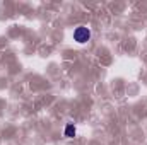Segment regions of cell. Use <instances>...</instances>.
<instances>
[{
  "label": "cell",
  "mask_w": 147,
  "mask_h": 145,
  "mask_svg": "<svg viewBox=\"0 0 147 145\" xmlns=\"http://www.w3.org/2000/svg\"><path fill=\"white\" fill-rule=\"evenodd\" d=\"M89 39H91V31H89V28H86V26L75 28V31H74V41H77L79 44H84V43H87Z\"/></svg>",
  "instance_id": "1"
},
{
  "label": "cell",
  "mask_w": 147,
  "mask_h": 145,
  "mask_svg": "<svg viewBox=\"0 0 147 145\" xmlns=\"http://www.w3.org/2000/svg\"><path fill=\"white\" fill-rule=\"evenodd\" d=\"M74 135H75V126H74V123H69L65 126V137L67 138H72Z\"/></svg>",
  "instance_id": "2"
}]
</instances>
